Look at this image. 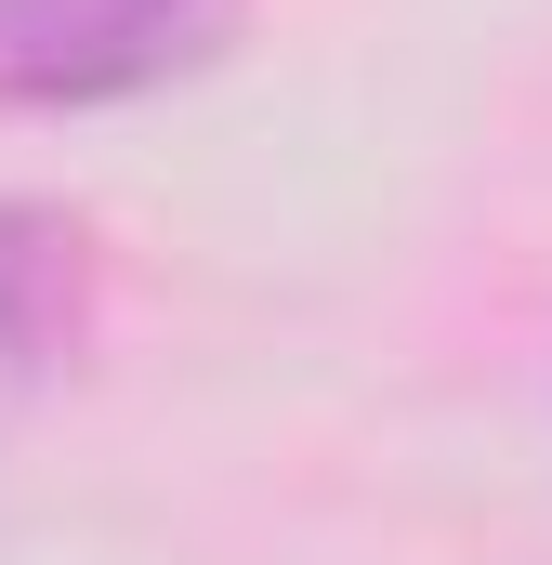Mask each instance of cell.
I'll use <instances>...</instances> for the list:
<instances>
[{"mask_svg":"<svg viewBox=\"0 0 552 565\" xmlns=\"http://www.w3.org/2000/svg\"><path fill=\"white\" fill-rule=\"evenodd\" d=\"M251 0H0V106H132L211 66Z\"/></svg>","mask_w":552,"mask_h":565,"instance_id":"6da1fadb","label":"cell"},{"mask_svg":"<svg viewBox=\"0 0 552 565\" xmlns=\"http://www.w3.org/2000/svg\"><path fill=\"white\" fill-rule=\"evenodd\" d=\"M93 342V237L79 211L0 198V434L26 422Z\"/></svg>","mask_w":552,"mask_h":565,"instance_id":"7a4b0ae2","label":"cell"}]
</instances>
